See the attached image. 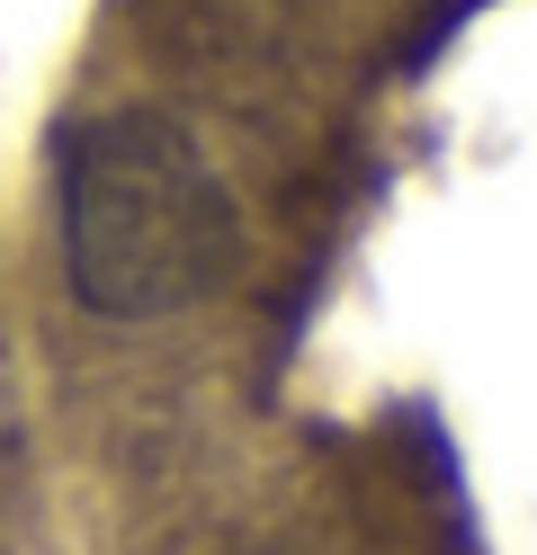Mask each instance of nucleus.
<instances>
[{"label": "nucleus", "instance_id": "obj_1", "mask_svg": "<svg viewBox=\"0 0 537 555\" xmlns=\"http://www.w3.org/2000/svg\"><path fill=\"white\" fill-rule=\"evenodd\" d=\"M242 260V216L189 126L107 108L63 134V278L107 323H153L215 296Z\"/></svg>", "mask_w": 537, "mask_h": 555}]
</instances>
